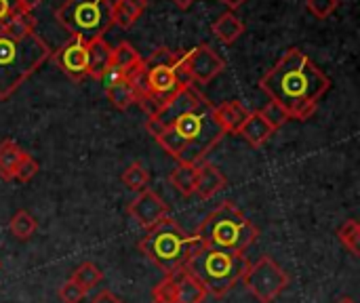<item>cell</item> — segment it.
I'll return each instance as SVG.
<instances>
[{"label": "cell", "instance_id": "cell-23", "mask_svg": "<svg viewBox=\"0 0 360 303\" xmlns=\"http://www.w3.org/2000/svg\"><path fill=\"white\" fill-rule=\"evenodd\" d=\"M8 230H11V234H13L17 240H30V238L36 234L38 224H36V219H34L27 211L21 209V211H17V213L11 217Z\"/></svg>", "mask_w": 360, "mask_h": 303}, {"label": "cell", "instance_id": "cell-30", "mask_svg": "<svg viewBox=\"0 0 360 303\" xmlns=\"http://www.w3.org/2000/svg\"><path fill=\"white\" fill-rule=\"evenodd\" d=\"M259 114H262V118L274 129V131H278L283 124H287L289 122V116H287V112L278 105V103H274V101H270L266 108H262L259 110Z\"/></svg>", "mask_w": 360, "mask_h": 303}, {"label": "cell", "instance_id": "cell-19", "mask_svg": "<svg viewBox=\"0 0 360 303\" xmlns=\"http://www.w3.org/2000/svg\"><path fill=\"white\" fill-rule=\"evenodd\" d=\"M112 61V46L103 38H95L89 42V76L99 80L103 70Z\"/></svg>", "mask_w": 360, "mask_h": 303}, {"label": "cell", "instance_id": "cell-32", "mask_svg": "<svg viewBox=\"0 0 360 303\" xmlns=\"http://www.w3.org/2000/svg\"><path fill=\"white\" fill-rule=\"evenodd\" d=\"M84 297H86V293L78 285H74L72 281H68L59 289V299H61V303H80Z\"/></svg>", "mask_w": 360, "mask_h": 303}, {"label": "cell", "instance_id": "cell-12", "mask_svg": "<svg viewBox=\"0 0 360 303\" xmlns=\"http://www.w3.org/2000/svg\"><path fill=\"white\" fill-rule=\"evenodd\" d=\"M129 215L146 230H152L158 226L165 217H169V207L167 202L154 192V190H143L137 194L135 200L129 202L127 207Z\"/></svg>", "mask_w": 360, "mask_h": 303}, {"label": "cell", "instance_id": "cell-21", "mask_svg": "<svg viewBox=\"0 0 360 303\" xmlns=\"http://www.w3.org/2000/svg\"><path fill=\"white\" fill-rule=\"evenodd\" d=\"M211 30L217 36V40H221L224 44H232L234 40H238L245 34L247 27L234 13H224L217 17V21L211 25Z\"/></svg>", "mask_w": 360, "mask_h": 303}, {"label": "cell", "instance_id": "cell-27", "mask_svg": "<svg viewBox=\"0 0 360 303\" xmlns=\"http://www.w3.org/2000/svg\"><path fill=\"white\" fill-rule=\"evenodd\" d=\"M108 99L118 108V110H127L135 103V93H133V86L129 84V80L124 78L122 82L114 84L112 89L105 91Z\"/></svg>", "mask_w": 360, "mask_h": 303}, {"label": "cell", "instance_id": "cell-6", "mask_svg": "<svg viewBox=\"0 0 360 303\" xmlns=\"http://www.w3.org/2000/svg\"><path fill=\"white\" fill-rule=\"evenodd\" d=\"M249 259L236 251L200 249L186 266V270L200 281L207 295L224 297L230 293L249 270Z\"/></svg>", "mask_w": 360, "mask_h": 303}, {"label": "cell", "instance_id": "cell-7", "mask_svg": "<svg viewBox=\"0 0 360 303\" xmlns=\"http://www.w3.org/2000/svg\"><path fill=\"white\" fill-rule=\"evenodd\" d=\"M57 21L72 34L86 42L103 38L112 27V0H65L55 11Z\"/></svg>", "mask_w": 360, "mask_h": 303}, {"label": "cell", "instance_id": "cell-3", "mask_svg": "<svg viewBox=\"0 0 360 303\" xmlns=\"http://www.w3.org/2000/svg\"><path fill=\"white\" fill-rule=\"evenodd\" d=\"M194 234L205 249L245 253L259 238V228L232 200H226L200 221Z\"/></svg>", "mask_w": 360, "mask_h": 303}, {"label": "cell", "instance_id": "cell-28", "mask_svg": "<svg viewBox=\"0 0 360 303\" xmlns=\"http://www.w3.org/2000/svg\"><path fill=\"white\" fill-rule=\"evenodd\" d=\"M338 238H340V243L354 255V257H359L360 255V226L356 219H350V221H346L342 228H340V232H338Z\"/></svg>", "mask_w": 360, "mask_h": 303}, {"label": "cell", "instance_id": "cell-25", "mask_svg": "<svg viewBox=\"0 0 360 303\" xmlns=\"http://www.w3.org/2000/svg\"><path fill=\"white\" fill-rule=\"evenodd\" d=\"M112 63L122 67L124 72H131L135 65L141 63V57L129 42H120L118 46L112 49Z\"/></svg>", "mask_w": 360, "mask_h": 303}, {"label": "cell", "instance_id": "cell-36", "mask_svg": "<svg viewBox=\"0 0 360 303\" xmlns=\"http://www.w3.org/2000/svg\"><path fill=\"white\" fill-rule=\"evenodd\" d=\"M42 0H17V8L23 11V13H32Z\"/></svg>", "mask_w": 360, "mask_h": 303}, {"label": "cell", "instance_id": "cell-18", "mask_svg": "<svg viewBox=\"0 0 360 303\" xmlns=\"http://www.w3.org/2000/svg\"><path fill=\"white\" fill-rule=\"evenodd\" d=\"M196 179H198V165L179 162V165L169 173V183H171L181 196H192V194L196 192Z\"/></svg>", "mask_w": 360, "mask_h": 303}, {"label": "cell", "instance_id": "cell-38", "mask_svg": "<svg viewBox=\"0 0 360 303\" xmlns=\"http://www.w3.org/2000/svg\"><path fill=\"white\" fill-rule=\"evenodd\" d=\"M219 2H224L226 6H230V8H238L243 2H247V0H219Z\"/></svg>", "mask_w": 360, "mask_h": 303}, {"label": "cell", "instance_id": "cell-31", "mask_svg": "<svg viewBox=\"0 0 360 303\" xmlns=\"http://www.w3.org/2000/svg\"><path fill=\"white\" fill-rule=\"evenodd\" d=\"M340 6V0H306V8L316 19H327L335 13Z\"/></svg>", "mask_w": 360, "mask_h": 303}, {"label": "cell", "instance_id": "cell-14", "mask_svg": "<svg viewBox=\"0 0 360 303\" xmlns=\"http://www.w3.org/2000/svg\"><path fill=\"white\" fill-rule=\"evenodd\" d=\"M228 186V179L224 177V173L211 165V162H202L198 165V179H196V192L202 200L213 198L217 192H221Z\"/></svg>", "mask_w": 360, "mask_h": 303}, {"label": "cell", "instance_id": "cell-35", "mask_svg": "<svg viewBox=\"0 0 360 303\" xmlns=\"http://www.w3.org/2000/svg\"><path fill=\"white\" fill-rule=\"evenodd\" d=\"M91 303H124L118 295H114L112 291H101L99 295H95Z\"/></svg>", "mask_w": 360, "mask_h": 303}, {"label": "cell", "instance_id": "cell-20", "mask_svg": "<svg viewBox=\"0 0 360 303\" xmlns=\"http://www.w3.org/2000/svg\"><path fill=\"white\" fill-rule=\"evenodd\" d=\"M0 32H4L11 38H25L36 32V19L32 13L15 11L4 21H0Z\"/></svg>", "mask_w": 360, "mask_h": 303}, {"label": "cell", "instance_id": "cell-33", "mask_svg": "<svg viewBox=\"0 0 360 303\" xmlns=\"http://www.w3.org/2000/svg\"><path fill=\"white\" fill-rule=\"evenodd\" d=\"M38 169H40V167H38V162L27 154V156L23 158V162L19 165V169H17V173H15V179H17V181H21V183H27V181L38 173Z\"/></svg>", "mask_w": 360, "mask_h": 303}, {"label": "cell", "instance_id": "cell-5", "mask_svg": "<svg viewBox=\"0 0 360 303\" xmlns=\"http://www.w3.org/2000/svg\"><path fill=\"white\" fill-rule=\"evenodd\" d=\"M139 251L165 274L184 270L188 262L205 249L196 234H188L175 219L165 217L139 240Z\"/></svg>", "mask_w": 360, "mask_h": 303}, {"label": "cell", "instance_id": "cell-34", "mask_svg": "<svg viewBox=\"0 0 360 303\" xmlns=\"http://www.w3.org/2000/svg\"><path fill=\"white\" fill-rule=\"evenodd\" d=\"M15 11H19L17 8V0H0V21H4Z\"/></svg>", "mask_w": 360, "mask_h": 303}, {"label": "cell", "instance_id": "cell-13", "mask_svg": "<svg viewBox=\"0 0 360 303\" xmlns=\"http://www.w3.org/2000/svg\"><path fill=\"white\" fill-rule=\"evenodd\" d=\"M173 281H175V297H177V303H202L207 299V289L186 268L173 272Z\"/></svg>", "mask_w": 360, "mask_h": 303}, {"label": "cell", "instance_id": "cell-4", "mask_svg": "<svg viewBox=\"0 0 360 303\" xmlns=\"http://www.w3.org/2000/svg\"><path fill=\"white\" fill-rule=\"evenodd\" d=\"M51 55V46L36 32L25 38L0 32V99H8Z\"/></svg>", "mask_w": 360, "mask_h": 303}, {"label": "cell", "instance_id": "cell-26", "mask_svg": "<svg viewBox=\"0 0 360 303\" xmlns=\"http://www.w3.org/2000/svg\"><path fill=\"white\" fill-rule=\"evenodd\" d=\"M141 17V11H137L129 0H114L112 2V19L120 27H131Z\"/></svg>", "mask_w": 360, "mask_h": 303}, {"label": "cell", "instance_id": "cell-17", "mask_svg": "<svg viewBox=\"0 0 360 303\" xmlns=\"http://www.w3.org/2000/svg\"><path fill=\"white\" fill-rule=\"evenodd\" d=\"M25 156H27V152H23L15 141H11V139L2 141L0 143V177L4 181L15 179V173Z\"/></svg>", "mask_w": 360, "mask_h": 303}, {"label": "cell", "instance_id": "cell-37", "mask_svg": "<svg viewBox=\"0 0 360 303\" xmlns=\"http://www.w3.org/2000/svg\"><path fill=\"white\" fill-rule=\"evenodd\" d=\"M129 2H131L137 11H141V13L148 8V0H129Z\"/></svg>", "mask_w": 360, "mask_h": 303}, {"label": "cell", "instance_id": "cell-24", "mask_svg": "<svg viewBox=\"0 0 360 303\" xmlns=\"http://www.w3.org/2000/svg\"><path fill=\"white\" fill-rule=\"evenodd\" d=\"M122 183H124L129 190L137 192V194H139V192H143V190H148L150 173H148L146 165H143V162H139V160L131 162V165H129V169L122 173Z\"/></svg>", "mask_w": 360, "mask_h": 303}, {"label": "cell", "instance_id": "cell-9", "mask_svg": "<svg viewBox=\"0 0 360 303\" xmlns=\"http://www.w3.org/2000/svg\"><path fill=\"white\" fill-rule=\"evenodd\" d=\"M55 65L68 74L72 80L80 82L84 78H89V42L80 36H72L59 51H55L53 55Z\"/></svg>", "mask_w": 360, "mask_h": 303}, {"label": "cell", "instance_id": "cell-29", "mask_svg": "<svg viewBox=\"0 0 360 303\" xmlns=\"http://www.w3.org/2000/svg\"><path fill=\"white\" fill-rule=\"evenodd\" d=\"M152 303H177L173 274H165V278L154 285V289H152Z\"/></svg>", "mask_w": 360, "mask_h": 303}, {"label": "cell", "instance_id": "cell-40", "mask_svg": "<svg viewBox=\"0 0 360 303\" xmlns=\"http://www.w3.org/2000/svg\"><path fill=\"white\" fill-rule=\"evenodd\" d=\"M338 303H356V302H354L352 297H342V299H340Z\"/></svg>", "mask_w": 360, "mask_h": 303}, {"label": "cell", "instance_id": "cell-2", "mask_svg": "<svg viewBox=\"0 0 360 303\" xmlns=\"http://www.w3.org/2000/svg\"><path fill=\"white\" fill-rule=\"evenodd\" d=\"M224 129L215 118V105L205 97L167 124L154 139L177 162L198 165L224 137Z\"/></svg>", "mask_w": 360, "mask_h": 303}, {"label": "cell", "instance_id": "cell-15", "mask_svg": "<svg viewBox=\"0 0 360 303\" xmlns=\"http://www.w3.org/2000/svg\"><path fill=\"white\" fill-rule=\"evenodd\" d=\"M249 114L251 112L240 101H224L221 105H215V118H217L219 127L224 129V133L238 135V131L245 124V120L249 118Z\"/></svg>", "mask_w": 360, "mask_h": 303}, {"label": "cell", "instance_id": "cell-1", "mask_svg": "<svg viewBox=\"0 0 360 303\" xmlns=\"http://www.w3.org/2000/svg\"><path fill=\"white\" fill-rule=\"evenodd\" d=\"M262 91L278 103L289 120H308L323 95L331 89V78L300 49L287 53L259 80Z\"/></svg>", "mask_w": 360, "mask_h": 303}, {"label": "cell", "instance_id": "cell-10", "mask_svg": "<svg viewBox=\"0 0 360 303\" xmlns=\"http://www.w3.org/2000/svg\"><path fill=\"white\" fill-rule=\"evenodd\" d=\"M202 97H205V95H202L194 84H192V86H186V89L179 91L173 99H169L156 114H152V116L148 118L146 131H148L152 137H156L167 124H171L179 114H184V112H188L190 108H194Z\"/></svg>", "mask_w": 360, "mask_h": 303}, {"label": "cell", "instance_id": "cell-39", "mask_svg": "<svg viewBox=\"0 0 360 303\" xmlns=\"http://www.w3.org/2000/svg\"><path fill=\"white\" fill-rule=\"evenodd\" d=\"M173 2H175L179 8H188V6H190L192 2H196V0H173Z\"/></svg>", "mask_w": 360, "mask_h": 303}, {"label": "cell", "instance_id": "cell-22", "mask_svg": "<svg viewBox=\"0 0 360 303\" xmlns=\"http://www.w3.org/2000/svg\"><path fill=\"white\" fill-rule=\"evenodd\" d=\"M101 278H103V272H101L95 264H91V262L80 264V266L72 272V276H70V281H72L74 285H78L84 293H89L93 287H97V285L101 283Z\"/></svg>", "mask_w": 360, "mask_h": 303}, {"label": "cell", "instance_id": "cell-16", "mask_svg": "<svg viewBox=\"0 0 360 303\" xmlns=\"http://www.w3.org/2000/svg\"><path fill=\"white\" fill-rule=\"evenodd\" d=\"M276 131L262 118L259 110L257 112H251L249 118L245 120V124L240 127L238 135H243V139H247L253 148H262Z\"/></svg>", "mask_w": 360, "mask_h": 303}, {"label": "cell", "instance_id": "cell-8", "mask_svg": "<svg viewBox=\"0 0 360 303\" xmlns=\"http://www.w3.org/2000/svg\"><path fill=\"white\" fill-rule=\"evenodd\" d=\"M243 283L257 302L272 303L289 287V276L272 257L264 255L249 266L243 276Z\"/></svg>", "mask_w": 360, "mask_h": 303}, {"label": "cell", "instance_id": "cell-11", "mask_svg": "<svg viewBox=\"0 0 360 303\" xmlns=\"http://www.w3.org/2000/svg\"><path fill=\"white\" fill-rule=\"evenodd\" d=\"M181 53H184V61H186V67L190 72L192 82L207 84L217 74H221L226 67V61L209 44H198L194 49L181 51Z\"/></svg>", "mask_w": 360, "mask_h": 303}]
</instances>
